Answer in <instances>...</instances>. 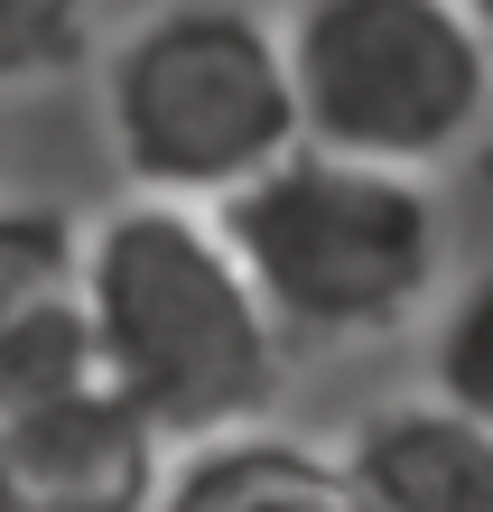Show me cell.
Masks as SVG:
<instances>
[{
	"instance_id": "6",
	"label": "cell",
	"mask_w": 493,
	"mask_h": 512,
	"mask_svg": "<svg viewBox=\"0 0 493 512\" xmlns=\"http://www.w3.org/2000/svg\"><path fill=\"white\" fill-rule=\"evenodd\" d=\"M94 382V317H84V224L56 205L0 196V410Z\"/></svg>"
},
{
	"instance_id": "7",
	"label": "cell",
	"mask_w": 493,
	"mask_h": 512,
	"mask_svg": "<svg viewBox=\"0 0 493 512\" xmlns=\"http://www.w3.org/2000/svg\"><path fill=\"white\" fill-rule=\"evenodd\" d=\"M335 466H345L354 512H493V429L456 419L428 391L363 410Z\"/></svg>"
},
{
	"instance_id": "4",
	"label": "cell",
	"mask_w": 493,
	"mask_h": 512,
	"mask_svg": "<svg viewBox=\"0 0 493 512\" xmlns=\"http://www.w3.org/2000/svg\"><path fill=\"white\" fill-rule=\"evenodd\" d=\"M280 38L326 159L428 177L493 131V47L456 0H298Z\"/></svg>"
},
{
	"instance_id": "5",
	"label": "cell",
	"mask_w": 493,
	"mask_h": 512,
	"mask_svg": "<svg viewBox=\"0 0 493 512\" xmlns=\"http://www.w3.org/2000/svg\"><path fill=\"white\" fill-rule=\"evenodd\" d=\"M168 466L159 429L103 373L0 410V512H159Z\"/></svg>"
},
{
	"instance_id": "2",
	"label": "cell",
	"mask_w": 493,
	"mask_h": 512,
	"mask_svg": "<svg viewBox=\"0 0 493 512\" xmlns=\"http://www.w3.org/2000/svg\"><path fill=\"white\" fill-rule=\"evenodd\" d=\"M103 149L149 205L224 215L307 149L280 19L252 0H159L103 56Z\"/></svg>"
},
{
	"instance_id": "1",
	"label": "cell",
	"mask_w": 493,
	"mask_h": 512,
	"mask_svg": "<svg viewBox=\"0 0 493 512\" xmlns=\"http://www.w3.org/2000/svg\"><path fill=\"white\" fill-rule=\"evenodd\" d=\"M84 317H94V373L159 429L168 457L270 429L289 382V336L214 215L149 196L94 215Z\"/></svg>"
},
{
	"instance_id": "9",
	"label": "cell",
	"mask_w": 493,
	"mask_h": 512,
	"mask_svg": "<svg viewBox=\"0 0 493 512\" xmlns=\"http://www.w3.org/2000/svg\"><path fill=\"white\" fill-rule=\"evenodd\" d=\"M428 401L493 429V270L447 289V308L428 317Z\"/></svg>"
},
{
	"instance_id": "8",
	"label": "cell",
	"mask_w": 493,
	"mask_h": 512,
	"mask_svg": "<svg viewBox=\"0 0 493 512\" xmlns=\"http://www.w3.org/2000/svg\"><path fill=\"white\" fill-rule=\"evenodd\" d=\"M159 512H354V494H345V466L326 447L252 429V438L177 457Z\"/></svg>"
},
{
	"instance_id": "3",
	"label": "cell",
	"mask_w": 493,
	"mask_h": 512,
	"mask_svg": "<svg viewBox=\"0 0 493 512\" xmlns=\"http://www.w3.org/2000/svg\"><path fill=\"white\" fill-rule=\"evenodd\" d=\"M214 224H224L233 261L252 270L261 308L280 317L289 345L400 336L410 317L438 308V280H447V215L428 196V177L354 168L326 149L280 159Z\"/></svg>"
},
{
	"instance_id": "10",
	"label": "cell",
	"mask_w": 493,
	"mask_h": 512,
	"mask_svg": "<svg viewBox=\"0 0 493 512\" xmlns=\"http://www.w3.org/2000/svg\"><path fill=\"white\" fill-rule=\"evenodd\" d=\"M94 47V0H0V94L56 84Z\"/></svg>"
},
{
	"instance_id": "11",
	"label": "cell",
	"mask_w": 493,
	"mask_h": 512,
	"mask_svg": "<svg viewBox=\"0 0 493 512\" xmlns=\"http://www.w3.org/2000/svg\"><path fill=\"white\" fill-rule=\"evenodd\" d=\"M456 10H466V19L484 28V47H493V0H456Z\"/></svg>"
}]
</instances>
